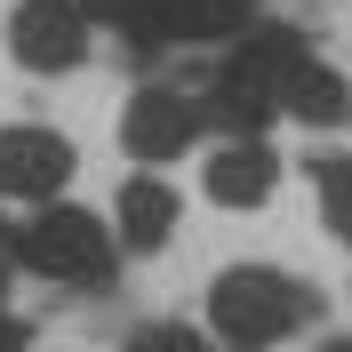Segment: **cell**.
<instances>
[{
	"label": "cell",
	"mask_w": 352,
	"mask_h": 352,
	"mask_svg": "<svg viewBox=\"0 0 352 352\" xmlns=\"http://www.w3.org/2000/svg\"><path fill=\"white\" fill-rule=\"evenodd\" d=\"M312 312H320V296H312L305 280L272 272V264H232V272H217V288H208V329H217V344H232V352L288 344Z\"/></svg>",
	"instance_id": "obj_1"
},
{
	"label": "cell",
	"mask_w": 352,
	"mask_h": 352,
	"mask_svg": "<svg viewBox=\"0 0 352 352\" xmlns=\"http://www.w3.org/2000/svg\"><path fill=\"white\" fill-rule=\"evenodd\" d=\"M296 65H305V41H296L288 24H264V32H248V41L217 65V88H208L217 104H208V112H217L232 136H256L264 120L280 112V88L296 80Z\"/></svg>",
	"instance_id": "obj_2"
},
{
	"label": "cell",
	"mask_w": 352,
	"mask_h": 352,
	"mask_svg": "<svg viewBox=\"0 0 352 352\" xmlns=\"http://www.w3.org/2000/svg\"><path fill=\"white\" fill-rule=\"evenodd\" d=\"M16 256L41 272V280H104L112 272V232L88 208H41V217L16 232Z\"/></svg>",
	"instance_id": "obj_3"
},
{
	"label": "cell",
	"mask_w": 352,
	"mask_h": 352,
	"mask_svg": "<svg viewBox=\"0 0 352 352\" xmlns=\"http://www.w3.org/2000/svg\"><path fill=\"white\" fill-rule=\"evenodd\" d=\"M256 16V0H136L129 8V48H184V41H224Z\"/></svg>",
	"instance_id": "obj_4"
},
{
	"label": "cell",
	"mask_w": 352,
	"mask_h": 352,
	"mask_svg": "<svg viewBox=\"0 0 352 352\" xmlns=\"http://www.w3.org/2000/svg\"><path fill=\"white\" fill-rule=\"evenodd\" d=\"M8 48H16L24 72H72L88 56V16L72 0H24L16 24H8Z\"/></svg>",
	"instance_id": "obj_5"
},
{
	"label": "cell",
	"mask_w": 352,
	"mask_h": 352,
	"mask_svg": "<svg viewBox=\"0 0 352 352\" xmlns=\"http://www.w3.org/2000/svg\"><path fill=\"white\" fill-rule=\"evenodd\" d=\"M192 136H200V104L176 96V88H136L129 112H120V144H129V160H176Z\"/></svg>",
	"instance_id": "obj_6"
},
{
	"label": "cell",
	"mask_w": 352,
	"mask_h": 352,
	"mask_svg": "<svg viewBox=\"0 0 352 352\" xmlns=\"http://www.w3.org/2000/svg\"><path fill=\"white\" fill-rule=\"evenodd\" d=\"M65 176H72V144L56 129H0V192L48 200L65 192Z\"/></svg>",
	"instance_id": "obj_7"
},
{
	"label": "cell",
	"mask_w": 352,
	"mask_h": 352,
	"mask_svg": "<svg viewBox=\"0 0 352 352\" xmlns=\"http://www.w3.org/2000/svg\"><path fill=\"white\" fill-rule=\"evenodd\" d=\"M272 184H280V160L264 153V136L217 144V160H208V200H224V208H264Z\"/></svg>",
	"instance_id": "obj_8"
},
{
	"label": "cell",
	"mask_w": 352,
	"mask_h": 352,
	"mask_svg": "<svg viewBox=\"0 0 352 352\" xmlns=\"http://www.w3.org/2000/svg\"><path fill=\"white\" fill-rule=\"evenodd\" d=\"M176 217H184V208H176V192L160 176H129V184H120V241L129 248H160L176 232Z\"/></svg>",
	"instance_id": "obj_9"
},
{
	"label": "cell",
	"mask_w": 352,
	"mask_h": 352,
	"mask_svg": "<svg viewBox=\"0 0 352 352\" xmlns=\"http://www.w3.org/2000/svg\"><path fill=\"white\" fill-rule=\"evenodd\" d=\"M280 112H296V120H312V129H344V120H352V88L336 80L329 65H312V56H305L296 80L280 88Z\"/></svg>",
	"instance_id": "obj_10"
},
{
	"label": "cell",
	"mask_w": 352,
	"mask_h": 352,
	"mask_svg": "<svg viewBox=\"0 0 352 352\" xmlns=\"http://www.w3.org/2000/svg\"><path fill=\"white\" fill-rule=\"evenodd\" d=\"M312 184H320V217H329L336 241H352V160H312Z\"/></svg>",
	"instance_id": "obj_11"
},
{
	"label": "cell",
	"mask_w": 352,
	"mask_h": 352,
	"mask_svg": "<svg viewBox=\"0 0 352 352\" xmlns=\"http://www.w3.org/2000/svg\"><path fill=\"white\" fill-rule=\"evenodd\" d=\"M129 352H217V344H208V336H192V329H176V320H153V329L129 336Z\"/></svg>",
	"instance_id": "obj_12"
},
{
	"label": "cell",
	"mask_w": 352,
	"mask_h": 352,
	"mask_svg": "<svg viewBox=\"0 0 352 352\" xmlns=\"http://www.w3.org/2000/svg\"><path fill=\"white\" fill-rule=\"evenodd\" d=\"M72 8H80V16H104V24H129L136 0H72Z\"/></svg>",
	"instance_id": "obj_13"
},
{
	"label": "cell",
	"mask_w": 352,
	"mask_h": 352,
	"mask_svg": "<svg viewBox=\"0 0 352 352\" xmlns=\"http://www.w3.org/2000/svg\"><path fill=\"white\" fill-rule=\"evenodd\" d=\"M0 352H24V329L8 320V312H0Z\"/></svg>",
	"instance_id": "obj_14"
},
{
	"label": "cell",
	"mask_w": 352,
	"mask_h": 352,
	"mask_svg": "<svg viewBox=\"0 0 352 352\" xmlns=\"http://www.w3.org/2000/svg\"><path fill=\"white\" fill-rule=\"evenodd\" d=\"M320 352H352V336H336V344H320Z\"/></svg>",
	"instance_id": "obj_15"
}]
</instances>
